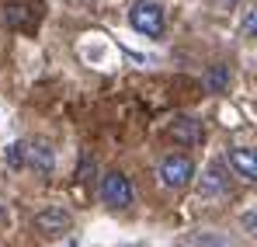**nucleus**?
Segmentation results:
<instances>
[{
    "mask_svg": "<svg viewBox=\"0 0 257 247\" xmlns=\"http://www.w3.org/2000/svg\"><path fill=\"white\" fill-rule=\"evenodd\" d=\"M128 25H132V32H139L146 39H160L164 35V11H160V4L136 0L132 11H128Z\"/></svg>",
    "mask_w": 257,
    "mask_h": 247,
    "instance_id": "f257e3e1",
    "label": "nucleus"
},
{
    "mask_svg": "<svg viewBox=\"0 0 257 247\" xmlns=\"http://www.w3.org/2000/svg\"><path fill=\"white\" fill-rule=\"evenodd\" d=\"M160 185L164 188H174V192H181V188H188L191 185V178H195V164H191V157H184V153H171V157H164L160 160Z\"/></svg>",
    "mask_w": 257,
    "mask_h": 247,
    "instance_id": "f03ea898",
    "label": "nucleus"
},
{
    "mask_svg": "<svg viewBox=\"0 0 257 247\" xmlns=\"http://www.w3.org/2000/svg\"><path fill=\"white\" fill-rule=\"evenodd\" d=\"M101 199H104V206H111V209H128L132 199H136V192H132V185H128V178L122 171H108L101 178Z\"/></svg>",
    "mask_w": 257,
    "mask_h": 247,
    "instance_id": "7ed1b4c3",
    "label": "nucleus"
},
{
    "mask_svg": "<svg viewBox=\"0 0 257 247\" xmlns=\"http://www.w3.org/2000/svg\"><path fill=\"white\" fill-rule=\"evenodd\" d=\"M70 226H73V219L63 206H45L42 212H35V230L45 237H63Z\"/></svg>",
    "mask_w": 257,
    "mask_h": 247,
    "instance_id": "20e7f679",
    "label": "nucleus"
},
{
    "mask_svg": "<svg viewBox=\"0 0 257 247\" xmlns=\"http://www.w3.org/2000/svg\"><path fill=\"white\" fill-rule=\"evenodd\" d=\"M25 167H32L35 174H52V167H56V153H52V146L42 143V139H32V143H25Z\"/></svg>",
    "mask_w": 257,
    "mask_h": 247,
    "instance_id": "39448f33",
    "label": "nucleus"
},
{
    "mask_svg": "<svg viewBox=\"0 0 257 247\" xmlns=\"http://www.w3.org/2000/svg\"><path fill=\"white\" fill-rule=\"evenodd\" d=\"M226 195H229V181L222 174V164L215 160V164H209L205 178H202V199L205 202H215V199H226Z\"/></svg>",
    "mask_w": 257,
    "mask_h": 247,
    "instance_id": "423d86ee",
    "label": "nucleus"
},
{
    "mask_svg": "<svg viewBox=\"0 0 257 247\" xmlns=\"http://www.w3.org/2000/svg\"><path fill=\"white\" fill-rule=\"evenodd\" d=\"M226 164L233 167L243 181H254L257 185V150H243V146L240 150H229L226 153Z\"/></svg>",
    "mask_w": 257,
    "mask_h": 247,
    "instance_id": "0eeeda50",
    "label": "nucleus"
},
{
    "mask_svg": "<svg viewBox=\"0 0 257 247\" xmlns=\"http://www.w3.org/2000/svg\"><path fill=\"white\" fill-rule=\"evenodd\" d=\"M171 136H174V143H181V146H195V143L205 139V129H202L198 119H174Z\"/></svg>",
    "mask_w": 257,
    "mask_h": 247,
    "instance_id": "6e6552de",
    "label": "nucleus"
},
{
    "mask_svg": "<svg viewBox=\"0 0 257 247\" xmlns=\"http://www.w3.org/2000/svg\"><path fill=\"white\" fill-rule=\"evenodd\" d=\"M205 87H209L212 94H222V91L229 87V66H212L209 77H205Z\"/></svg>",
    "mask_w": 257,
    "mask_h": 247,
    "instance_id": "1a4fd4ad",
    "label": "nucleus"
},
{
    "mask_svg": "<svg viewBox=\"0 0 257 247\" xmlns=\"http://www.w3.org/2000/svg\"><path fill=\"white\" fill-rule=\"evenodd\" d=\"M4 21H7L11 28H21V25L28 21V7H25V4H7V11H4Z\"/></svg>",
    "mask_w": 257,
    "mask_h": 247,
    "instance_id": "9d476101",
    "label": "nucleus"
},
{
    "mask_svg": "<svg viewBox=\"0 0 257 247\" xmlns=\"http://www.w3.org/2000/svg\"><path fill=\"white\" fill-rule=\"evenodd\" d=\"M191 247H229L226 237H219V233H191Z\"/></svg>",
    "mask_w": 257,
    "mask_h": 247,
    "instance_id": "9b49d317",
    "label": "nucleus"
},
{
    "mask_svg": "<svg viewBox=\"0 0 257 247\" xmlns=\"http://www.w3.org/2000/svg\"><path fill=\"white\" fill-rule=\"evenodd\" d=\"M4 157H7V167H14V171H21V167H25V143H11Z\"/></svg>",
    "mask_w": 257,
    "mask_h": 247,
    "instance_id": "f8f14e48",
    "label": "nucleus"
},
{
    "mask_svg": "<svg viewBox=\"0 0 257 247\" xmlns=\"http://www.w3.org/2000/svg\"><path fill=\"white\" fill-rule=\"evenodd\" d=\"M240 32H243L247 39H257V7H250V11L243 14V21H240Z\"/></svg>",
    "mask_w": 257,
    "mask_h": 247,
    "instance_id": "ddd939ff",
    "label": "nucleus"
},
{
    "mask_svg": "<svg viewBox=\"0 0 257 247\" xmlns=\"http://www.w3.org/2000/svg\"><path fill=\"white\" fill-rule=\"evenodd\" d=\"M240 226H243L247 237H254V240H257V209H247V212L240 216Z\"/></svg>",
    "mask_w": 257,
    "mask_h": 247,
    "instance_id": "4468645a",
    "label": "nucleus"
},
{
    "mask_svg": "<svg viewBox=\"0 0 257 247\" xmlns=\"http://www.w3.org/2000/svg\"><path fill=\"white\" fill-rule=\"evenodd\" d=\"M222 4H236V0H222Z\"/></svg>",
    "mask_w": 257,
    "mask_h": 247,
    "instance_id": "2eb2a0df",
    "label": "nucleus"
},
{
    "mask_svg": "<svg viewBox=\"0 0 257 247\" xmlns=\"http://www.w3.org/2000/svg\"><path fill=\"white\" fill-rule=\"evenodd\" d=\"M177 247H191V244H177Z\"/></svg>",
    "mask_w": 257,
    "mask_h": 247,
    "instance_id": "dca6fc26",
    "label": "nucleus"
}]
</instances>
